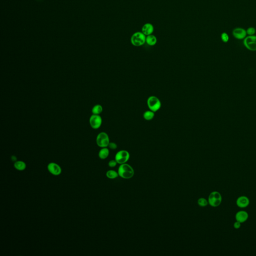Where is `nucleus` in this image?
I'll return each instance as SVG.
<instances>
[{
  "instance_id": "2",
  "label": "nucleus",
  "mask_w": 256,
  "mask_h": 256,
  "mask_svg": "<svg viewBox=\"0 0 256 256\" xmlns=\"http://www.w3.org/2000/svg\"><path fill=\"white\" fill-rule=\"evenodd\" d=\"M146 36L142 32H137L132 35L131 42L135 47L143 46L146 43Z\"/></svg>"
},
{
  "instance_id": "3",
  "label": "nucleus",
  "mask_w": 256,
  "mask_h": 256,
  "mask_svg": "<svg viewBox=\"0 0 256 256\" xmlns=\"http://www.w3.org/2000/svg\"><path fill=\"white\" fill-rule=\"evenodd\" d=\"M222 202V197L221 194L217 191L211 193L208 198L209 204L213 207L219 206Z\"/></svg>"
},
{
  "instance_id": "5",
  "label": "nucleus",
  "mask_w": 256,
  "mask_h": 256,
  "mask_svg": "<svg viewBox=\"0 0 256 256\" xmlns=\"http://www.w3.org/2000/svg\"><path fill=\"white\" fill-rule=\"evenodd\" d=\"M110 142L109 136L105 132H101L97 136L96 143L99 147L102 148L107 147Z\"/></svg>"
},
{
  "instance_id": "4",
  "label": "nucleus",
  "mask_w": 256,
  "mask_h": 256,
  "mask_svg": "<svg viewBox=\"0 0 256 256\" xmlns=\"http://www.w3.org/2000/svg\"><path fill=\"white\" fill-rule=\"evenodd\" d=\"M147 105L149 110L156 113L161 109L162 104L158 97L152 96L148 99Z\"/></svg>"
},
{
  "instance_id": "1",
  "label": "nucleus",
  "mask_w": 256,
  "mask_h": 256,
  "mask_svg": "<svg viewBox=\"0 0 256 256\" xmlns=\"http://www.w3.org/2000/svg\"><path fill=\"white\" fill-rule=\"evenodd\" d=\"M118 173L119 176L125 179L132 178L135 173L133 168L126 163L121 164L119 166Z\"/></svg>"
},
{
  "instance_id": "12",
  "label": "nucleus",
  "mask_w": 256,
  "mask_h": 256,
  "mask_svg": "<svg viewBox=\"0 0 256 256\" xmlns=\"http://www.w3.org/2000/svg\"><path fill=\"white\" fill-rule=\"evenodd\" d=\"M249 214L245 211H240L237 213L235 215V219L236 221L241 223L245 222L248 219Z\"/></svg>"
},
{
  "instance_id": "25",
  "label": "nucleus",
  "mask_w": 256,
  "mask_h": 256,
  "mask_svg": "<svg viewBox=\"0 0 256 256\" xmlns=\"http://www.w3.org/2000/svg\"><path fill=\"white\" fill-rule=\"evenodd\" d=\"M241 227V223L238 221H236L234 223V228L235 229H239Z\"/></svg>"
},
{
  "instance_id": "8",
  "label": "nucleus",
  "mask_w": 256,
  "mask_h": 256,
  "mask_svg": "<svg viewBox=\"0 0 256 256\" xmlns=\"http://www.w3.org/2000/svg\"><path fill=\"white\" fill-rule=\"evenodd\" d=\"M47 169L50 173L56 176L61 175L62 172L61 167L56 163L51 162L49 163L47 166Z\"/></svg>"
},
{
  "instance_id": "10",
  "label": "nucleus",
  "mask_w": 256,
  "mask_h": 256,
  "mask_svg": "<svg viewBox=\"0 0 256 256\" xmlns=\"http://www.w3.org/2000/svg\"><path fill=\"white\" fill-rule=\"evenodd\" d=\"M232 35L235 38L238 40H244L247 36L246 30L244 28L240 27L234 29L232 31Z\"/></svg>"
},
{
  "instance_id": "7",
  "label": "nucleus",
  "mask_w": 256,
  "mask_h": 256,
  "mask_svg": "<svg viewBox=\"0 0 256 256\" xmlns=\"http://www.w3.org/2000/svg\"><path fill=\"white\" fill-rule=\"evenodd\" d=\"M130 157V155L127 151L121 150L116 154L115 160L119 164H123L127 162Z\"/></svg>"
},
{
  "instance_id": "26",
  "label": "nucleus",
  "mask_w": 256,
  "mask_h": 256,
  "mask_svg": "<svg viewBox=\"0 0 256 256\" xmlns=\"http://www.w3.org/2000/svg\"><path fill=\"white\" fill-rule=\"evenodd\" d=\"M11 159H12V161H14L15 162L17 161V158L15 156H12L11 157Z\"/></svg>"
},
{
  "instance_id": "19",
  "label": "nucleus",
  "mask_w": 256,
  "mask_h": 256,
  "mask_svg": "<svg viewBox=\"0 0 256 256\" xmlns=\"http://www.w3.org/2000/svg\"><path fill=\"white\" fill-rule=\"evenodd\" d=\"M103 111V107L100 105H96L92 109V112L94 115H99Z\"/></svg>"
},
{
  "instance_id": "6",
  "label": "nucleus",
  "mask_w": 256,
  "mask_h": 256,
  "mask_svg": "<svg viewBox=\"0 0 256 256\" xmlns=\"http://www.w3.org/2000/svg\"><path fill=\"white\" fill-rule=\"evenodd\" d=\"M243 44L247 49L256 51V36H248L243 40Z\"/></svg>"
},
{
  "instance_id": "21",
  "label": "nucleus",
  "mask_w": 256,
  "mask_h": 256,
  "mask_svg": "<svg viewBox=\"0 0 256 256\" xmlns=\"http://www.w3.org/2000/svg\"><path fill=\"white\" fill-rule=\"evenodd\" d=\"M221 39L224 43H227L229 41V36L226 32H223L221 34Z\"/></svg>"
},
{
  "instance_id": "11",
  "label": "nucleus",
  "mask_w": 256,
  "mask_h": 256,
  "mask_svg": "<svg viewBox=\"0 0 256 256\" xmlns=\"http://www.w3.org/2000/svg\"><path fill=\"white\" fill-rule=\"evenodd\" d=\"M250 204V200L245 196H242L238 198L236 200V205L240 208H245Z\"/></svg>"
},
{
  "instance_id": "24",
  "label": "nucleus",
  "mask_w": 256,
  "mask_h": 256,
  "mask_svg": "<svg viewBox=\"0 0 256 256\" xmlns=\"http://www.w3.org/2000/svg\"><path fill=\"white\" fill-rule=\"evenodd\" d=\"M108 147L112 150H116L117 148V145L114 142H110Z\"/></svg>"
},
{
  "instance_id": "14",
  "label": "nucleus",
  "mask_w": 256,
  "mask_h": 256,
  "mask_svg": "<svg viewBox=\"0 0 256 256\" xmlns=\"http://www.w3.org/2000/svg\"><path fill=\"white\" fill-rule=\"evenodd\" d=\"M14 167L17 170L22 171L26 170L27 165L26 163L22 161H17L14 163Z\"/></svg>"
},
{
  "instance_id": "23",
  "label": "nucleus",
  "mask_w": 256,
  "mask_h": 256,
  "mask_svg": "<svg viewBox=\"0 0 256 256\" xmlns=\"http://www.w3.org/2000/svg\"><path fill=\"white\" fill-rule=\"evenodd\" d=\"M117 164H118V163L117 162V161H116L115 160H112L111 161H109V163H108V166L111 168L115 167L116 166V165H117Z\"/></svg>"
},
{
  "instance_id": "15",
  "label": "nucleus",
  "mask_w": 256,
  "mask_h": 256,
  "mask_svg": "<svg viewBox=\"0 0 256 256\" xmlns=\"http://www.w3.org/2000/svg\"><path fill=\"white\" fill-rule=\"evenodd\" d=\"M110 151L107 148H102L99 152L98 156L101 159H106L109 156Z\"/></svg>"
},
{
  "instance_id": "17",
  "label": "nucleus",
  "mask_w": 256,
  "mask_h": 256,
  "mask_svg": "<svg viewBox=\"0 0 256 256\" xmlns=\"http://www.w3.org/2000/svg\"><path fill=\"white\" fill-rule=\"evenodd\" d=\"M155 116V112L150 110L146 111L143 114V117L145 120H146V121H151L153 120Z\"/></svg>"
},
{
  "instance_id": "22",
  "label": "nucleus",
  "mask_w": 256,
  "mask_h": 256,
  "mask_svg": "<svg viewBox=\"0 0 256 256\" xmlns=\"http://www.w3.org/2000/svg\"><path fill=\"white\" fill-rule=\"evenodd\" d=\"M246 32H247V35H255V34H256V30L254 27H251L246 30Z\"/></svg>"
},
{
  "instance_id": "20",
  "label": "nucleus",
  "mask_w": 256,
  "mask_h": 256,
  "mask_svg": "<svg viewBox=\"0 0 256 256\" xmlns=\"http://www.w3.org/2000/svg\"><path fill=\"white\" fill-rule=\"evenodd\" d=\"M198 204L200 206L202 207H206L209 204L208 201L205 198H201L198 200Z\"/></svg>"
},
{
  "instance_id": "9",
  "label": "nucleus",
  "mask_w": 256,
  "mask_h": 256,
  "mask_svg": "<svg viewBox=\"0 0 256 256\" xmlns=\"http://www.w3.org/2000/svg\"><path fill=\"white\" fill-rule=\"evenodd\" d=\"M90 124L92 128L99 129L102 124V119L100 115L93 114L90 119Z\"/></svg>"
},
{
  "instance_id": "18",
  "label": "nucleus",
  "mask_w": 256,
  "mask_h": 256,
  "mask_svg": "<svg viewBox=\"0 0 256 256\" xmlns=\"http://www.w3.org/2000/svg\"><path fill=\"white\" fill-rule=\"evenodd\" d=\"M119 174L118 172L114 170H112L108 171L106 173V176L110 179H115L116 178H117Z\"/></svg>"
},
{
  "instance_id": "16",
  "label": "nucleus",
  "mask_w": 256,
  "mask_h": 256,
  "mask_svg": "<svg viewBox=\"0 0 256 256\" xmlns=\"http://www.w3.org/2000/svg\"><path fill=\"white\" fill-rule=\"evenodd\" d=\"M157 42V39L155 35H150L146 36V43L149 46H153L156 44Z\"/></svg>"
},
{
  "instance_id": "13",
  "label": "nucleus",
  "mask_w": 256,
  "mask_h": 256,
  "mask_svg": "<svg viewBox=\"0 0 256 256\" xmlns=\"http://www.w3.org/2000/svg\"><path fill=\"white\" fill-rule=\"evenodd\" d=\"M154 31V27L153 25L151 23H146L143 25L142 28V32L146 36L150 35L153 34Z\"/></svg>"
}]
</instances>
